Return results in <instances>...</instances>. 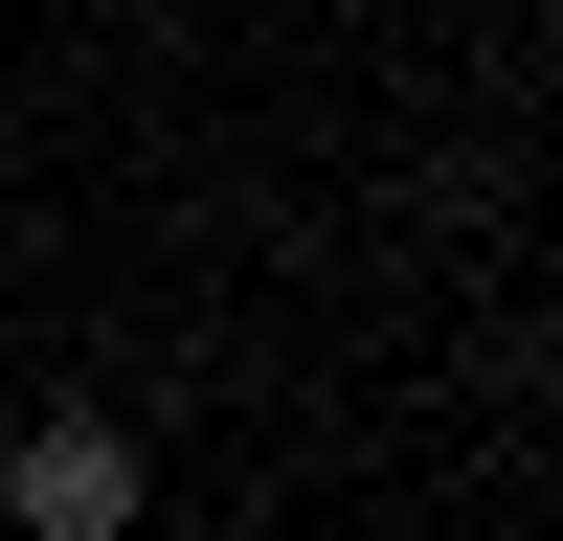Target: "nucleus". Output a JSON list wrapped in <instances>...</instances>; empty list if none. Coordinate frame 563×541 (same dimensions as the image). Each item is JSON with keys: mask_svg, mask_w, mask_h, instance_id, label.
<instances>
[{"mask_svg": "<svg viewBox=\"0 0 563 541\" xmlns=\"http://www.w3.org/2000/svg\"><path fill=\"white\" fill-rule=\"evenodd\" d=\"M0 519H23V541H135V429L45 406V429L0 451Z\"/></svg>", "mask_w": 563, "mask_h": 541, "instance_id": "f257e3e1", "label": "nucleus"}]
</instances>
